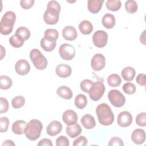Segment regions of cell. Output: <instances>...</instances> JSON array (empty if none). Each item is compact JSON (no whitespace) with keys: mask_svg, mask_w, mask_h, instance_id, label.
Segmentation results:
<instances>
[{"mask_svg":"<svg viewBox=\"0 0 146 146\" xmlns=\"http://www.w3.org/2000/svg\"><path fill=\"white\" fill-rule=\"evenodd\" d=\"M60 11V6L57 1H49L43 14L44 21L48 25L56 24L59 21Z\"/></svg>","mask_w":146,"mask_h":146,"instance_id":"6da1fadb","label":"cell"},{"mask_svg":"<svg viewBox=\"0 0 146 146\" xmlns=\"http://www.w3.org/2000/svg\"><path fill=\"white\" fill-rule=\"evenodd\" d=\"M96 113L99 122L103 125H110L114 121V114L111 107L106 103L99 104L96 108Z\"/></svg>","mask_w":146,"mask_h":146,"instance_id":"7a4b0ae2","label":"cell"},{"mask_svg":"<svg viewBox=\"0 0 146 146\" xmlns=\"http://www.w3.org/2000/svg\"><path fill=\"white\" fill-rule=\"evenodd\" d=\"M43 125L40 121L37 119H32L27 123L25 134L30 140L35 141L38 139L41 134Z\"/></svg>","mask_w":146,"mask_h":146,"instance_id":"3957f363","label":"cell"},{"mask_svg":"<svg viewBox=\"0 0 146 146\" xmlns=\"http://www.w3.org/2000/svg\"><path fill=\"white\" fill-rule=\"evenodd\" d=\"M15 19L16 15L13 11H8L6 12L0 22L1 34L5 35L10 34L13 31Z\"/></svg>","mask_w":146,"mask_h":146,"instance_id":"277c9868","label":"cell"},{"mask_svg":"<svg viewBox=\"0 0 146 146\" xmlns=\"http://www.w3.org/2000/svg\"><path fill=\"white\" fill-rule=\"evenodd\" d=\"M30 58L36 69L43 70L47 67V60L38 49H32L30 52Z\"/></svg>","mask_w":146,"mask_h":146,"instance_id":"5b68a950","label":"cell"},{"mask_svg":"<svg viewBox=\"0 0 146 146\" xmlns=\"http://www.w3.org/2000/svg\"><path fill=\"white\" fill-rule=\"evenodd\" d=\"M105 90L106 88L103 83L98 81L93 83L88 93L92 100L97 102L101 99L104 93Z\"/></svg>","mask_w":146,"mask_h":146,"instance_id":"8992f818","label":"cell"},{"mask_svg":"<svg viewBox=\"0 0 146 146\" xmlns=\"http://www.w3.org/2000/svg\"><path fill=\"white\" fill-rule=\"evenodd\" d=\"M108 98L110 103L117 108L123 107L125 103L124 96L117 90H110L108 94Z\"/></svg>","mask_w":146,"mask_h":146,"instance_id":"52a82bcc","label":"cell"},{"mask_svg":"<svg viewBox=\"0 0 146 146\" xmlns=\"http://www.w3.org/2000/svg\"><path fill=\"white\" fill-rule=\"evenodd\" d=\"M59 53L60 57L64 60H71L75 55V50L71 44L63 43L59 47Z\"/></svg>","mask_w":146,"mask_h":146,"instance_id":"ba28073f","label":"cell"},{"mask_svg":"<svg viewBox=\"0 0 146 146\" xmlns=\"http://www.w3.org/2000/svg\"><path fill=\"white\" fill-rule=\"evenodd\" d=\"M94 44L98 48H103L106 46L108 42V34L103 30H98L92 35Z\"/></svg>","mask_w":146,"mask_h":146,"instance_id":"9c48e42d","label":"cell"},{"mask_svg":"<svg viewBox=\"0 0 146 146\" xmlns=\"http://www.w3.org/2000/svg\"><path fill=\"white\" fill-rule=\"evenodd\" d=\"M91 66L93 70L99 71L106 66V58L102 54H96L92 58Z\"/></svg>","mask_w":146,"mask_h":146,"instance_id":"30bf717a","label":"cell"},{"mask_svg":"<svg viewBox=\"0 0 146 146\" xmlns=\"http://www.w3.org/2000/svg\"><path fill=\"white\" fill-rule=\"evenodd\" d=\"M133 121L132 116L128 111H122L117 116V123L121 127H127L129 126Z\"/></svg>","mask_w":146,"mask_h":146,"instance_id":"8fae6325","label":"cell"},{"mask_svg":"<svg viewBox=\"0 0 146 146\" xmlns=\"http://www.w3.org/2000/svg\"><path fill=\"white\" fill-rule=\"evenodd\" d=\"M15 70L18 75H25L29 72L30 65L27 60L20 59L18 60L15 64Z\"/></svg>","mask_w":146,"mask_h":146,"instance_id":"7c38bea8","label":"cell"},{"mask_svg":"<svg viewBox=\"0 0 146 146\" xmlns=\"http://www.w3.org/2000/svg\"><path fill=\"white\" fill-rule=\"evenodd\" d=\"M62 120L67 125H72L77 123L78 115L74 111L72 110H68L64 111L63 113Z\"/></svg>","mask_w":146,"mask_h":146,"instance_id":"4fadbf2b","label":"cell"},{"mask_svg":"<svg viewBox=\"0 0 146 146\" xmlns=\"http://www.w3.org/2000/svg\"><path fill=\"white\" fill-rule=\"evenodd\" d=\"M62 129V124L57 120H54L49 123L46 128L47 133L51 136H55L59 134Z\"/></svg>","mask_w":146,"mask_h":146,"instance_id":"5bb4252c","label":"cell"},{"mask_svg":"<svg viewBox=\"0 0 146 146\" xmlns=\"http://www.w3.org/2000/svg\"><path fill=\"white\" fill-rule=\"evenodd\" d=\"M55 72L59 77L66 78L71 75L72 73V69L70 66L62 63L56 67Z\"/></svg>","mask_w":146,"mask_h":146,"instance_id":"9a60e30c","label":"cell"},{"mask_svg":"<svg viewBox=\"0 0 146 146\" xmlns=\"http://www.w3.org/2000/svg\"><path fill=\"white\" fill-rule=\"evenodd\" d=\"M131 140L136 144H141L145 140V132L140 128L135 129L131 134Z\"/></svg>","mask_w":146,"mask_h":146,"instance_id":"2e32d148","label":"cell"},{"mask_svg":"<svg viewBox=\"0 0 146 146\" xmlns=\"http://www.w3.org/2000/svg\"><path fill=\"white\" fill-rule=\"evenodd\" d=\"M62 35L66 40L72 41L77 38L78 33L75 27L71 26H67L62 30Z\"/></svg>","mask_w":146,"mask_h":146,"instance_id":"e0dca14e","label":"cell"},{"mask_svg":"<svg viewBox=\"0 0 146 146\" xmlns=\"http://www.w3.org/2000/svg\"><path fill=\"white\" fill-rule=\"evenodd\" d=\"M27 123L22 120H16L12 125L11 130L16 135H22L25 133Z\"/></svg>","mask_w":146,"mask_h":146,"instance_id":"ac0fdd59","label":"cell"},{"mask_svg":"<svg viewBox=\"0 0 146 146\" xmlns=\"http://www.w3.org/2000/svg\"><path fill=\"white\" fill-rule=\"evenodd\" d=\"M103 0H88L87 2V8L89 11L96 14L101 10Z\"/></svg>","mask_w":146,"mask_h":146,"instance_id":"d6986e66","label":"cell"},{"mask_svg":"<svg viewBox=\"0 0 146 146\" xmlns=\"http://www.w3.org/2000/svg\"><path fill=\"white\" fill-rule=\"evenodd\" d=\"M80 121L83 126L87 129H92L96 125V122L94 116L90 114L83 115L81 118Z\"/></svg>","mask_w":146,"mask_h":146,"instance_id":"ffe728a7","label":"cell"},{"mask_svg":"<svg viewBox=\"0 0 146 146\" xmlns=\"http://www.w3.org/2000/svg\"><path fill=\"white\" fill-rule=\"evenodd\" d=\"M67 135L71 138H75L80 134L82 132V128L80 125L75 123L72 125H67L66 129Z\"/></svg>","mask_w":146,"mask_h":146,"instance_id":"44dd1931","label":"cell"},{"mask_svg":"<svg viewBox=\"0 0 146 146\" xmlns=\"http://www.w3.org/2000/svg\"><path fill=\"white\" fill-rule=\"evenodd\" d=\"M102 23L106 29H112L115 25V18L114 15L110 13L105 14L102 19Z\"/></svg>","mask_w":146,"mask_h":146,"instance_id":"7402d4cb","label":"cell"},{"mask_svg":"<svg viewBox=\"0 0 146 146\" xmlns=\"http://www.w3.org/2000/svg\"><path fill=\"white\" fill-rule=\"evenodd\" d=\"M56 94L60 98L67 100L71 99L73 95L71 90L66 86H62L58 87L56 90Z\"/></svg>","mask_w":146,"mask_h":146,"instance_id":"603a6c76","label":"cell"},{"mask_svg":"<svg viewBox=\"0 0 146 146\" xmlns=\"http://www.w3.org/2000/svg\"><path fill=\"white\" fill-rule=\"evenodd\" d=\"M121 75L124 80L130 82L132 81L135 78L136 75V71L133 67L128 66L124 68L122 70L121 72Z\"/></svg>","mask_w":146,"mask_h":146,"instance_id":"cb8c5ba5","label":"cell"},{"mask_svg":"<svg viewBox=\"0 0 146 146\" xmlns=\"http://www.w3.org/2000/svg\"><path fill=\"white\" fill-rule=\"evenodd\" d=\"M79 29L82 34L84 35H88L92 31L93 26L89 21L84 20L79 23Z\"/></svg>","mask_w":146,"mask_h":146,"instance_id":"d4e9b609","label":"cell"},{"mask_svg":"<svg viewBox=\"0 0 146 146\" xmlns=\"http://www.w3.org/2000/svg\"><path fill=\"white\" fill-rule=\"evenodd\" d=\"M40 45L44 51L50 52L54 50L56 47V41L51 40L43 37L40 42Z\"/></svg>","mask_w":146,"mask_h":146,"instance_id":"484cf974","label":"cell"},{"mask_svg":"<svg viewBox=\"0 0 146 146\" xmlns=\"http://www.w3.org/2000/svg\"><path fill=\"white\" fill-rule=\"evenodd\" d=\"M9 42L13 47L19 48L23 46L25 43V39L18 34H15L10 38Z\"/></svg>","mask_w":146,"mask_h":146,"instance_id":"4316f807","label":"cell"},{"mask_svg":"<svg viewBox=\"0 0 146 146\" xmlns=\"http://www.w3.org/2000/svg\"><path fill=\"white\" fill-rule=\"evenodd\" d=\"M75 105L79 109H83L86 107L87 104V97L82 94H78L75 98Z\"/></svg>","mask_w":146,"mask_h":146,"instance_id":"83f0119b","label":"cell"},{"mask_svg":"<svg viewBox=\"0 0 146 146\" xmlns=\"http://www.w3.org/2000/svg\"><path fill=\"white\" fill-rule=\"evenodd\" d=\"M108 85L112 87H116L120 85L121 83V78L116 74H112L108 76L107 78Z\"/></svg>","mask_w":146,"mask_h":146,"instance_id":"f1b7e54d","label":"cell"},{"mask_svg":"<svg viewBox=\"0 0 146 146\" xmlns=\"http://www.w3.org/2000/svg\"><path fill=\"white\" fill-rule=\"evenodd\" d=\"M106 7L112 11L119 10L121 6V2L119 0H108L106 3Z\"/></svg>","mask_w":146,"mask_h":146,"instance_id":"f546056e","label":"cell"},{"mask_svg":"<svg viewBox=\"0 0 146 146\" xmlns=\"http://www.w3.org/2000/svg\"><path fill=\"white\" fill-rule=\"evenodd\" d=\"M13 84L12 80L6 75L0 76V88L2 90H7L10 88Z\"/></svg>","mask_w":146,"mask_h":146,"instance_id":"4dcf8cb0","label":"cell"},{"mask_svg":"<svg viewBox=\"0 0 146 146\" xmlns=\"http://www.w3.org/2000/svg\"><path fill=\"white\" fill-rule=\"evenodd\" d=\"M125 10L130 14L135 13L137 11L138 9L137 3L134 0L127 1L125 3Z\"/></svg>","mask_w":146,"mask_h":146,"instance_id":"1f68e13d","label":"cell"},{"mask_svg":"<svg viewBox=\"0 0 146 146\" xmlns=\"http://www.w3.org/2000/svg\"><path fill=\"white\" fill-rule=\"evenodd\" d=\"M58 36L59 34L58 31L54 29H48L44 33V38L53 41H56Z\"/></svg>","mask_w":146,"mask_h":146,"instance_id":"d6a6232c","label":"cell"},{"mask_svg":"<svg viewBox=\"0 0 146 146\" xmlns=\"http://www.w3.org/2000/svg\"><path fill=\"white\" fill-rule=\"evenodd\" d=\"M25 103V99L22 96H17L11 100V105L15 109L22 107Z\"/></svg>","mask_w":146,"mask_h":146,"instance_id":"836d02e7","label":"cell"},{"mask_svg":"<svg viewBox=\"0 0 146 146\" xmlns=\"http://www.w3.org/2000/svg\"><path fill=\"white\" fill-rule=\"evenodd\" d=\"M15 34H18L21 36H22L25 40H27L31 35L30 30L26 28V27H20L17 29L15 31Z\"/></svg>","mask_w":146,"mask_h":146,"instance_id":"e575fe53","label":"cell"},{"mask_svg":"<svg viewBox=\"0 0 146 146\" xmlns=\"http://www.w3.org/2000/svg\"><path fill=\"white\" fill-rule=\"evenodd\" d=\"M122 90L125 94L128 95H132L136 92V88L134 84L130 82H127L123 86Z\"/></svg>","mask_w":146,"mask_h":146,"instance_id":"d590c367","label":"cell"},{"mask_svg":"<svg viewBox=\"0 0 146 146\" xmlns=\"http://www.w3.org/2000/svg\"><path fill=\"white\" fill-rule=\"evenodd\" d=\"M93 83L94 82L90 79H84L81 82L80 87L84 92L88 93Z\"/></svg>","mask_w":146,"mask_h":146,"instance_id":"8d00e7d4","label":"cell"},{"mask_svg":"<svg viewBox=\"0 0 146 146\" xmlns=\"http://www.w3.org/2000/svg\"><path fill=\"white\" fill-rule=\"evenodd\" d=\"M136 123L141 127H145L146 125V113L141 112L139 113L136 117Z\"/></svg>","mask_w":146,"mask_h":146,"instance_id":"74e56055","label":"cell"},{"mask_svg":"<svg viewBox=\"0 0 146 146\" xmlns=\"http://www.w3.org/2000/svg\"><path fill=\"white\" fill-rule=\"evenodd\" d=\"M1 121V132H6L9 128V120L7 117H1L0 118Z\"/></svg>","mask_w":146,"mask_h":146,"instance_id":"f35d334b","label":"cell"},{"mask_svg":"<svg viewBox=\"0 0 146 146\" xmlns=\"http://www.w3.org/2000/svg\"><path fill=\"white\" fill-rule=\"evenodd\" d=\"M0 113H5L8 111L9 109V103L7 99L5 98L1 97L0 98Z\"/></svg>","mask_w":146,"mask_h":146,"instance_id":"ab89813d","label":"cell"},{"mask_svg":"<svg viewBox=\"0 0 146 146\" xmlns=\"http://www.w3.org/2000/svg\"><path fill=\"white\" fill-rule=\"evenodd\" d=\"M87 144V139L84 136H80L76 138L73 142L74 146H85Z\"/></svg>","mask_w":146,"mask_h":146,"instance_id":"60d3db41","label":"cell"},{"mask_svg":"<svg viewBox=\"0 0 146 146\" xmlns=\"http://www.w3.org/2000/svg\"><path fill=\"white\" fill-rule=\"evenodd\" d=\"M56 145L57 146H68L69 145V140L64 136H60L56 139Z\"/></svg>","mask_w":146,"mask_h":146,"instance_id":"b9f144b4","label":"cell"},{"mask_svg":"<svg viewBox=\"0 0 146 146\" xmlns=\"http://www.w3.org/2000/svg\"><path fill=\"white\" fill-rule=\"evenodd\" d=\"M109 146H123L124 145V143L123 140L117 137H113L111 138L108 142Z\"/></svg>","mask_w":146,"mask_h":146,"instance_id":"7bdbcfd3","label":"cell"},{"mask_svg":"<svg viewBox=\"0 0 146 146\" xmlns=\"http://www.w3.org/2000/svg\"><path fill=\"white\" fill-rule=\"evenodd\" d=\"M35 1L34 0H21L20 1L21 6L25 10L30 9L34 4Z\"/></svg>","mask_w":146,"mask_h":146,"instance_id":"ee69618b","label":"cell"},{"mask_svg":"<svg viewBox=\"0 0 146 146\" xmlns=\"http://www.w3.org/2000/svg\"><path fill=\"white\" fill-rule=\"evenodd\" d=\"M136 82L141 86H144L146 84L145 75L144 74H140L137 76Z\"/></svg>","mask_w":146,"mask_h":146,"instance_id":"f6af8a7d","label":"cell"},{"mask_svg":"<svg viewBox=\"0 0 146 146\" xmlns=\"http://www.w3.org/2000/svg\"><path fill=\"white\" fill-rule=\"evenodd\" d=\"M37 145L38 146H52L53 144L51 140L47 138H44L40 140Z\"/></svg>","mask_w":146,"mask_h":146,"instance_id":"bcb514c9","label":"cell"},{"mask_svg":"<svg viewBox=\"0 0 146 146\" xmlns=\"http://www.w3.org/2000/svg\"><path fill=\"white\" fill-rule=\"evenodd\" d=\"M2 146L4 145H11V146H14L15 145V143L11 140H6L5 141H4V142L3 143V144H2Z\"/></svg>","mask_w":146,"mask_h":146,"instance_id":"7dc6e473","label":"cell"},{"mask_svg":"<svg viewBox=\"0 0 146 146\" xmlns=\"http://www.w3.org/2000/svg\"><path fill=\"white\" fill-rule=\"evenodd\" d=\"M145 30H144L143 31V33L140 35V42L142 43L143 44H145Z\"/></svg>","mask_w":146,"mask_h":146,"instance_id":"c3c4849f","label":"cell"},{"mask_svg":"<svg viewBox=\"0 0 146 146\" xmlns=\"http://www.w3.org/2000/svg\"><path fill=\"white\" fill-rule=\"evenodd\" d=\"M1 60H2L3 59V58L5 56V49L3 48V47L1 45Z\"/></svg>","mask_w":146,"mask_h":146,"instance_id":"681fc988","label":"cell"}]
</instances>
